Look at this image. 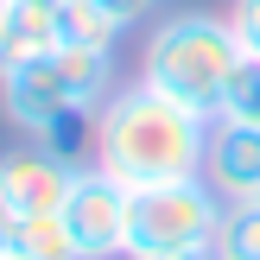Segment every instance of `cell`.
Masks as SVG:
<instances>
[{
    "label": "cell",
    "instance_id": "cell-7",
    "mask_svg": "<svg viewBox=\"0 0 260 260\" xmlns=\"http://www.w3.org/2000/svg\"><path fill=\"white\" fill-rule=\"evenodd\" d=\"M63 13H70V0H7V25H0V63L51 57L57 45H70Z\"/></svg>",
    "mask_w": 260,
    "mask_h": 260
},
{
    "label": "cell",
    "instance_id": "cell-1",
    "mask_svg": "<svg viewBox=\"0 0 260 260\" xmlns=\"http://www.w3.org/2000/svg\"><path fill=\"white\" fill-rule=\"evenodd\" d=\"M203 152H210V114L159 95L152 83H127L95 108L89 165L121 178L127 190L172 184V178H203Z\"/></svg>",
    "mask_w": 260,
    "mask_h": 260
},
{
    "label": "cell",
    "instance_id": "cell-16",
    "mask_svg": "<svg viewBox=\"0 0 260 260\" xmlns=\"http://www.w3.org/2000/svg\"><path fill=\"white\" fill-rule=\"evenodd\" d=\"M216 260H222V254H216Z\"/></svg>",
    "mask_w": 260,
    "mask_h": 260
},
{
    "label": "cell",
    "instance_id": "cell-10",
    "mask_svg": "<svg viewBox=\"0 0 260 260\" xmlns=\"http://www.w3.org/2000/svg\"><path fill=\"white\" fill-rule=\"evenodd\" d=\"M216 114H222V121H260V57H241L235 63V76H229Z\"/></svg>",
    "mask_w": 260,
    "mask_h": 260
},
{
    "label": "cell",
    "instance_id": "cell-11",
    "mask_svg": "<svg viewBox=\"0 0 260 260\" xmlns=\"http://www.w3.org/2000/svg\"><path fill=\"white\" fill-rule=\"evenodd\" d=\"M89 7H95L102 19L114 25V32H127V25H140V19H146L152 7H159V0H89Z\"/></svg>",
    "mask_w": 260,
    "mask_h": 260
},
{
    "label": "cell",
    "instance_id": "cell-8",
    "mask_svg": "<svg viewBox=\"0 0 260 260\" xmlns=\"http://www.w3.org/2000/svg\"><path fill=\"white\" fill-rule=\"evenodd\" d=\"M19 260H76V241L63 229V216H19V241H13Z\"/></svg>",
    "mask_w": 260,
    "mask_h": 260
},
{
    "label": "cell",
    "instance_id": "cell-15",
    "mask_svg": "<svg viewBox=\"0 0 260 260\" xmlns=\"http://www.w3.org/2000/svg\"><path fill=\"white\" fill-rule=\"evenodd\" d=\"M0 260H19V254H0Z\"/></svg>",
    "mask_w": 260,
    "mask_h": 260
},
{
    "label": "cell",
    "instance_id": "cell-12",
    "mask_svg": "<svg viewBox=\"0 0 260 260\" xmlns=\"http://www.w3.org/2000/svg\"><path fill=\"white\" fill-rule=\"evenodd\" d=\"M229 25H235L241 51H248V57H260V0H235V13H229Z\"/></svg>",
    "mask_w": 260,
    "mask_h": 260
},
{
    "label": "cell",
    "instance_id": "cell-5",
    "mask_svg": "<svg viewBox=\"0 0 260 260\" xmlns=\"http://www.w3.org/2000/svg\"><path fill=\"white\" fill-rule=\"evenodd\" d=\"M76 172H83L76 159L38 146V140L7 146L0 152V203L13 216H57L63 197H70V184H76Z\"/></svg>",
    "mask_w": 260,
    "mask_h": 260
},
{
    "label": "cell",
    "instance_id": "cell-3",
    "mask_svg": "<svg viewBox=\"0 0 260 260\" xmlns=\"http://www.w3.org/2000/svg\"><path fill=\"white\" fill-rule=\"evenodd\" d=\"M222 210L229 203L216 197L210 178H172V184L134 190V210H127V260L178 254V248H216Z\"/></svg>",
    "mask_w": 260,
    "mask_h": 260
},
{
    "label": "cell",
    "instance_id": "cell-4",
    "mask_svg": "<svg viewBox=\"0 0 260 260\" xmlns=\"http://www.w3.org/2000/svg\"><path fill=\"white\" fill-rule=\"evenodd\" d=\"M127 210H134V190L102 165H83L57 210L76 241V260H127Z\"/></svg>",
    "mask_w": 260,
    "mask_h": 260
},
{
    "label": "cell",
    "instance_id": "cell-14",
    "mask_svg": "<svg viewBox=\"0 0 260 260\" xmlns=\"http://www.w3.org/2000/svg\"><path fill=\"white\" fill-rule=\"evenodd\" d=\"M0 25H7V0H0Z\"/></svg>",
    "mask_w": 260,
    "mask_h": 260
},
{
    "label": "cell",
    "instance_id": "cell-13",
    "mask_svg": "<svg viewBox=\"0 0 260 260\" xmlns=\"http://www.w3.org/2000/svg\"><path fill=\"white\" fill-rule=\"evenodd\" d=\"M146 260H216V248H178V254H146Z\"/></svg>",
    "mask_w": 260,
    "mask_h": 260
},
{
    "label": "cell",
    "instance_id": "cell-2",
    "mask_svg": "<svg viewBox=\"0 0 260 260\" xmlns=\"http://www.w3.org/2000/svg\"><path fill=\"white\" fill-rule=\"evenodd\" d=\"M248 57L235 38V25L216 19V13H178L159 32L146 38V57H140V83H152L159 95L184 102V108L210 114L222 108V89L235 76V63Z\"/></svg>",
    "mask_w": 260,
    "mask_h": 260
},
{
    "label": "cell",
    "instance_id": "cell-6",
    "mask_svg": "<svg viewBox=\"0 0 260 260\" xmlns=\"http://www.w3.org/2000/svg\"><path fill=\"white\" fill-rule=\"evenodd\" d=\"M203 178L216 184L222 203L260 197V121H210V152H203Z\"/></svg>",
    "mask_w": 260,
    "mask_h": 260
},
{
    "label": "cell",
    "instance_id": "cell-9",
    "mask_svg": "<svg viewBox=\"0 0 260 260\" xmlns=\"http://www.w3.org/2000/svg\"><path fill=\"white\" fill-rule=\"evenodd\" d=\"M216 254L222 260H260V197L229 203L222 229H216Z\"/></svg>",
    "mask_w": 260,
    "mask_h": 260
}]
</instances>
